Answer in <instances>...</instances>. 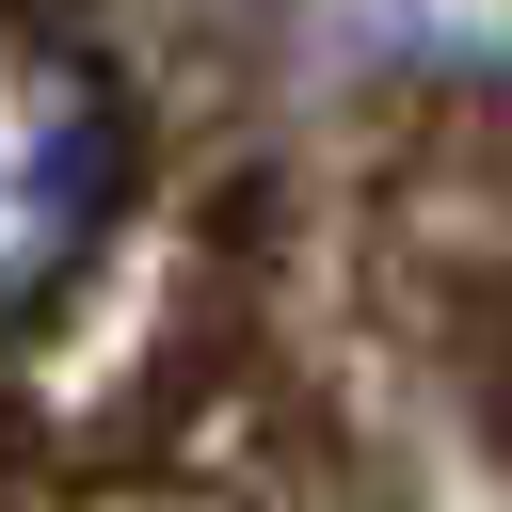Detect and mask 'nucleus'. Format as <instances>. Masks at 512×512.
Returning <instances> with one entry per match:
<instances>
[{"instance_id":"f257e3e1","label":"nucleus","mask_w":512,"mask_h":512,"mask_svg":"<svg viewBox=\"0 0 512 512\" xmlns=\"http://www.w3.org/2000/svg\"><path fill=\"white\" fill-rule=\"evenodd\" d=\"M64 176H80V128H64L32 80H0V288L48 256V224H64Z\"/></svg>"}]
</instances>
